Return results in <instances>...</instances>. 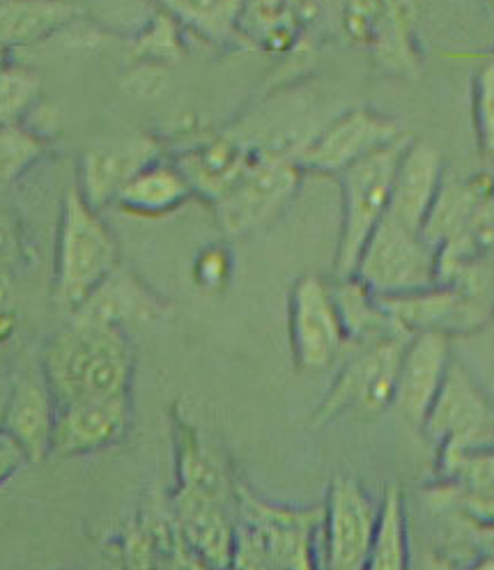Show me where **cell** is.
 <instances>
[{
    "label": "cell",
    "instance_id": "32",
    "mask_svg": "<svg viewBox=\"0 0 494 570\" xmlns=\"http://www.w3.org/2000/svg\"><path fill=\"white\" fill-rule=\"evenodd\" d=\"M8 396H10V382H6L0 377V425H3V416H6V407H8Z\"/></svg>",
    "mask_w": 494,
    "mask_h": 570
},
{
    "label": "cell",
    "instance_id": "15",
    "mask_svg": "<svg viewBox=\"0 0 494 570\" xmlns=\"http://www.w3.org/2000/svg\"><path fill=\"white\" fill-rule=\"evenodd\" d=\"M178 522L191 559L209 570L233 568L235 527L226 511V499L182 485Z\"/></svg>",
    "mask_w": 494,
    "mask_h": 570
},
{
    "label": "cell",
    "instance_id": "13",
    "mask_svg": "<svg viewBox=\"0 0 494 570\" xmlns=\"http://www.w3.org/2000/svg\"><path fill=\"white\" fill-rule=\"evenodd\" d=\"M448 366V341L439 330L416 332L405 343L394 403L409 423L423 428V421H426L444 384Z\"/></svg>",
    "mask_w": 494,
    "mask_h": 570
},
{
    "label": "cell",
    "instance_id": "6",
    "mask_svg": "<svg viewBox=\"0 0 494 570\" xmlns=\"http://www.w3.org/2000/svg\"><path fill=\"white\" fill-rule=\"evenodd\" d=\"M405 343L401 334L364 343L336 377L317 421H332L347 412L379 414L394 405Z\"/></svg>",
    "mask_w": 494,
    "mask_h": 570
},
{
    "label": "cell",
    "instance_id": "31",
    "mask_svg": "<svg viewBox=\"0 0 494 570\" xmlns=\"http://www.w3.org/2000/svg\"><path fill=\"white\" fill-rule=\"evenodd\" d=\"M12 288V278H10V263L0 258V306H6Z\"/></svg>",
    "mask_w": 494,
    "mask_h": 570
},
{
    "label": "cell",
    "instance_id": "33",
    "mask_svg": "<svg viewBox=\"0 0 494 570\" xmlns=\"http://www.w3.org/2000/svg\"><path fill=\"white\" fill-rule=\"evenodd\" d=\"M474 570H494V552L485 561H481Z\"/></svg>",
    "mask_w": 494,
    "mask_h": 570
},
{
    "label": "cell",
    "instance_id": "10",
    "mask_svg": "<svg viewBox=\"0 0 494 570\" xmlns=\"http://www.w3.org/2000/svg\"><path fill=\"white\" fill-rule=\"evenodd\" d=\"M323 511L325 570H366L377 524V507L368 492L355 479L338 476Z\"/></svg>",
    "mask_w": 494,
    "mask_h": 570
},
{
    "label": "cell",
    "instance_id": "22",
    "mask_svg": "<svg viewBox=\"0 0 494 570\" xmlns=\"http://www.w3.org/2000/svg\"><path fill=\"white\" fill-rule=\"evenodd\" d=\"M159 3L209 40H228L249 0H159Z\"/></svg>",
    "mask_w": 494,
    "mask_h": 570
},
{
    "label": "cell",
    "instance_id": "29",
    "mask_svg": "<svg viewBox=\"0 0 494 570\" xmlns=\"http://www.w3.org/2000/svg\"><path fill=\"white\" fill-rule=\"evenodd\" d=\"M23 462H28L23 451L6 433H0V485L8 483L23 468Z\"/></svg>",
    "mask_w": 494,
    "mask_h": 570
},
{
    "label": "cell",
    "instance_id": "16",
    "mask_svg": "<svg viewBox=\"0 0 494 570\" xmlns=\"http://www.w3.org/2000/svg\"><path fill=\"white\" fill-rule=\"evenodd\" d=\"M58 405L45 375L28 373L10 382V396L0 433H6L28 462H42L51 453Z\"/></svg>",
    "mask_w": 494,
    "mask_h": 570
},
{
    "label": "cell",
    "instance_id": "26",
    "mask_svg": "<svg viewBox=\"0 0 494 570\" xmlns=\"http://www.w3.org/2000/svg\"><path fill=\"white\" fill-rule=\"evenodd\" d=\"M474 118L483 153L494 157V62H487L476 77Z\"/></svg>",
    "mask_w": 494,
    "mask_h": 570
},
{
    "label": "cell",
    "instance_id": "5",
    "mask_svg": "<svg viewBox=\"0 0 494 570\" xmlns=\"http://www.w3.org/2000/svg\"><path fill=\"white\" fill-rule=\"evenodd\" d=\"M359 278L375 297H403L435 288L437 254L426 233L382 217L359 256Z\"/></svg>",
    "mask_w": 494,
    "mask_h": 570
},
{
    "label": "cell",
    "instance_id": "1",
    "mask_svg": "<svg viewBox=\"0 0 494 570\" xmlns=\"http://www.w3.org/2000/svg\"><path fill=\"white\" fill-rule=\"evenodd\" d=\"M131 366V347L122 327L79 317L47 343L42 356V375L58 407L127 399Z\"/></svg>",
    "mask_w": 494,
    "mask_h": 570
},
{
    "label": "cell",
    "instance_id": "21",
    "mask_svg": "<svg viewBox=\"0 0 494 570\" xmlns=\"http://www.w3.org/2000/svg\"><path fill=\"white\" fill-rule=\"evenodd\" d=\"M366 570H407V531L403 497L398 488H389L377 509V524Z\"/></svg>",
    "mask_w": 494,
    "mask_h": 570
},
{
    "label": "cell",
    "instance_id": "18",
    "mask_svg": "<svg viewBox=\"0 0 494 570\" xmlns=\"http://www.w3.org/2000/svg\"><path fill=\"white\" fill-rule=\"evenodd\" d=\"M194 194L178 164L155 161L134 175L113 205L134 217H166Z\"/></svg>",
    "mask_w": 494,
    "mask_h": 570
},
{
    "label": "cell",
    "instance_id": "11",
    "mask_svg": "<svg viewBox=\"0 0 494 570\" xmlns=\"http://www.w3.org/2000/svg\"><path fill=\"white\" fill-rule=\"evenodd\" d=\"M401 136L403 134L394 120L368 109H355L343 114L317 134L297 155L295 164L313 173L338 175L347 166L382 146H389Z\"/></svg>",
    "mask_w": 494,
    "mask_h": 570
},
{
    "label": "cell",
    "instance_id": "19",
    "mask_svg": "<svg viewBox=\"0 0 494 570\" xmlns=\"http://www.w3.org/2000/svg\"><path fill=\"white\" fill-rule=\"evenodd\" d=\"M75 17L72 0H0V47L40 42Z\"/></svg>",
    "mask_w": 494,
    "mask_h": 570
},
{
    "label": "cell",
    "instance_id": "8",
    "mask_svg": "<svg viewBox=\"0 0 494 570\" xmlns=\"http://www.w3.org/2000/svg\"><path fill=\"white\" fill-rule=\"evenodd\" d=\"M345 338L334 291L320 276H302L290 297V341L297 368L306 373L329 368Z\"/></svg>",
    "mask_w": 494,
    "mask_h": 570
},
{
    "label": "cell",
    "instance_id": "35",
    "mask_svg": "<svg viewBox=\"0 0 494 570\" xmlns=\"http://www.w3.org/2000/svg\"><path fill=\"white\" fill-rule=\"evenodd\" d=\"M8 65V49L0 47V69H3Z\"/></svg>",
    "mask_w": 494,
    "mask_h": 570
},
{
    "label": "cell",
    "instance_id": "2",
    "mask_svg": "<svg viewBox=\"0 0 494 570\" xmlns=\"http://www.w3.org/2000/svg\"><path fill=\"white\" fill-rule=\"evenodd\" d=\"M241 524L235 529V570H315L313 539L323 527V509H276L241 492Z\"/></svg>",
    "mask_w": 494,
    "mask_h": 570
},
{
    "label": "cell",
    "instance_id": "7",
    "mask_svg": "<svg viewBox=\"0 0 494 570\" xmlns=\"http://www.w3.org/2000/svg\"><path fill=\"white\" fill-rule=\"evenodd\" d=\"M299 185V166L286 157L251 159L230 189L215 203L221 228L244 235L284 209Z\"/></svg>",
    "mask_w": 494,
    "mask_h": 570
},
{
    "label": "cell",
    "instance_id": "3",
    "mask_svg": "<svg viewBox=\"0 0 494 570\" xmlns=\"http://www.w3.org/2000/svg\"><path fill=\"white\" fill-rule=\"evenodd\" d=\"M118 269V246L77 187L62 200L56 256V299L67 311L81 308L99 285Z\"/></svg>",
    "mask_w": 494,
    "mask_h": 570
},
{
    "label": "cell",
    "instance_id": "17",
    "mask_svg": "<svg viewBox=\"0 0 494 570\" xmlns=\"http://www.w3.org/2000/svg\"><path fill=\"white\" fill-rule=\"evenodd\" d=\"M442 185V157L426 140H409L396 168L386 217L426 233Z\"/></svg>",
    "mask_w": 494,
    "mask_h": 570
},
{
    "label": "cell",
    "instance_id": "9",
    "mask_svg": "<svg viewBox=\"0 0 494 570\" xmlns=\"http://www.w3.org/2000/svg\"><path fill=\"white\" fill-rule=\"evenodd\" d=\"M423 428L444 444V455L494 446V412L467 373L453 364Z\"/></svg>",
    "mask_w": 494,
    "mask_h": 570
},
{
    "label": "cell",
    "instance_id": "12",
    "mask_svg": "<svg viewBox=\"0 0 494 570\" xmlns=\"http://www.w3.org/2000/svg\"><path fill=\"white\" fill-rule=\"evenodd\" d=\"M159 155L161 146L148 134L95 142L81 159V185L77 189L86 203L99 212L118 198L134 175L159 161Z\"/></svg>",
    "mask_w": 494,
    "mask_h": 570
},
{
    "label": "cell",
    "instance_id": "23",
    "mask_svg": "<svg viewBox=\"0 0 494 570\" xmlns=\"http://www.w3.org/2000/svg\"><path fill=\"white\" fill-rule=\"evenodd\" d=\"M47 153V140L21 125L0 127V189L17 183Z\"/></svg>",
    "mask_w": 494,
    "mask_h": 570
},
{
    "label": "cell",
    "instance_id": "20",
    "mask_svg": "<svg viewBox=\"0 0 494 570\" xmlns=\"http://www.w3.org/2000/svg\"><path fill=\"white\" fill-rule=\"evenodd\" d=\"M155 311L157 302L144 285L116 269L90 295V299L75 311V317L90 320V323L122 327L129 320L152 317Z\"/></svg>",
    "mask_w": 494,
    "mask_h": 570
},
{
    "label": "cell",
    "instance_id": "30",
    "mask_svg": "<svg viewBox=\"0 0 494 570\" xmlns=\"http://www.w3.org/2000/svg\"><path fill=\"white\" fill-rule=\"evenodd\" d=\"M14 332H17V317H14V313L8 311L6 306H0V343L10 341Z\"/></svg>",
    "mask_w": 494,
    "mask_h": 570
},
{
    "label": "cell",
    "instance_id": "27",
    "mask_svg": "<svg viewBox=\"0 0 494 570\" xmlns=\"http://www.w3.org/2000/svg\"><path fill=\"white\" fill-rule=\"evenodd\" d=\"M228 272H230L228 254L219 246L207 248V252H202L196 263V278L202 288H209V291H215V288H219V285H224V281L228 278Z\"/></svg>",
    "mask_w": 494,
    "mask_h": 570
},
{
    "label": "cell",
    "instance_id": "4",
    "mask_svg": "<svg viewBox=\"0 0 494 570\" xmlns=\"http://www.w3.org/2000/svg\"><path fill=\"white\" fill-rule=\"evenodd\" d=\"M401 136L389 146H382L364 159L338 173L343 196L340 237L336 248V276L347 278L355 274L364 246L382 217L389 209L396 168L407 146Z\"/></svg>",
    "mask_w": 494,
    "mask_h": 570
},
{
    "label": "cell",
    "instance_id": "24",
    "mask_svg": "<svg viewBox=\"0 0 494 570\" xmlns=\"http://www.w3.org/2000/svg\"><path fill=\"white\" fill-rule=\"evenodd\" d=\"M42 81L28 67L6 65L0 69V127L21 125L40 97Z\"/></svg>",
    "mask_w": 494,
    "mask_h": 570
},
{
    "label": "cell",
    "instance_id": "28",
    "mask_svg": "<svg viewBox=\"0 0 494 570\" xmlns=\"http://www.w3.org/2000/svg\"><path fill=\"white\" fill-rule=\"evenodd\" d=\"M463 509L481 522L485 529H494V485L478 488V490H465Z\"/></svg>",
    "mask_w": 494,
    "mask_h": 570
},
{
    "label": "cell",
    "instance_id": "14",
    "mask_svg": "<svg viewBox=\"0 0 494 570\" xmlns=\"http://www.w3.org/2000/svg\"><path fill=\"white\" fill-rule=\"evenodd\" d=\"M129 425V396L109 401H83L62 405L56 412L51 453L72 458L116 444Z\"/></svg>",
    "mask_w": 494,
    "mask_h": 570
},
{
    "label": "cell",
    "instance_id": "34",
    "mask_svg": "<svg viewBox=\"0 0 494 570\" xmlns=\"http://www.w3.org/2000/svg\"><path fill=\"white\" fill-rule=\"evenodd\" d=\"M483 541H485V546L490 548V552H494V529H485V533H483Z\"/></svg>",
    "mask_w": 494,
    "mask_h": 570
},
{
    "label": "cell",
    "instance_id": "25",
    "mask_svg": "<svg viewBox=\"0 0 494 570\" xmlns=\"http://www.w3.org/2000/svg\"><path fill=\"white\" fill-rule=\"evenodd\" d=\"M444 470L465 483L467 490L494 485V446L472 453H451L444 455Z\"/></svg>",
    "mask_w": 494,
    "mask_h": 570
}]
</instances>
